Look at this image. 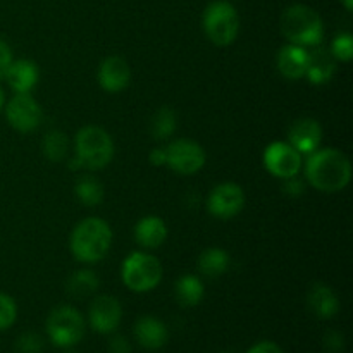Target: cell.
<instances>
[{
    "mask_svg": "<svg viewBox=\"0 0 353 353\" xmlns=\"http://www.w3.org/2000/svg\"><path fill=\"white\" fill-rule=\"evenodd\" d=\"M228 268H230V255L221 248H209L199 259V269L202 274L210 276V278L224 274Z\"/></svg>",
    "mask_w": 353,
    "mask_h": 353,
    "instance_id": "obj_23",
    "label": "cell"
},
{
    "mask_svg": "<svg viewBox=\"0 0 353 353\" xmlns=\"http://www.w3.org/2000/svg\"><path fill=\"white\" fill-rule=\"evenodd\" d=\"M245 207V193L236 183H223L210 192L207 209L214 217L231 219L238 216Z\"/></svg>",
    "mask_w": 353,
    "mask_h": 353,
    "instance_id": "obj_11",
    "label": "cell"
},
{
    "mask_svg": "<svg viewBox=\"0 0 353 353\" xmlns=\"http://www.w3.org/2000/svg\"><path fill=\"white\" fill-rule=\"evenodd\" d=\"M205 164V152L193 140H176L165 148V165L178 174H195Z\"/></svg>",
    "mask_w": 353,
    "mask_h": 353,
    "instance_id": "obj_8",
    "label": "cell"
},
{
    "mask_svg": "<svg viewBox=\"0 0 353 353\" xmlns=\"http://www.w3.org/2000/svg\"><path fill=\"white\" fill-rule=\"evenodd\" d=\"M6 116L10 126L21 133L37 130L41 123V107L30 93H16L6 107Z\"/></svg>",
    "mask_w": 353,
    "mask_h": 353,
    "instance_id": "obj_9",
    "label": "cell"
},
{
    "mask_svg": "<svg viewBox=\"0 0 353 353\" xmlns=\"http://www.w3.org/2000/svg\"><path fill=\"white\" fill-rule=\"evenodd\" d=\"M114 157V141L105 130L85 126L76 134V159L78 168L99 171L110 164Z\"/></svg>",
    "mask_w": 353,
    "mask_h": 353,
    "instance_id": "obj_4",
    "label": "cell"
},
{
    "mask_svg": "<svg viewBox=\"0 0 353 353\" xmlns=\"http://www.w3.org/2000/svg\"><path fill=\"white\" fill-rule=\"evenodd\" d=\"M134 334H137L138 343L147 350H159L168 343V327L157 317L145 316L140 317L134 326Z\"/></svg>",
    "mask_w": 353,
    "mask_h": 353,
    "instance_id": "obj_16",
    "label": "cell"
},
{
    "mask_svg": "<svg viewBox=\"0 0 353 353\" xmlns=\"http://www.w3.org/2000/svg\"><path fill=\"white\" fill-rule=\"evenodd\" d=\"M112 245V230L99 217L83 219L72 230L71 252L78 261L93 264L102 261Z\"/></svg>",
    "mask_w": 353,
    "mask_h": 353,
    "instance_id": "obj_2",
    "label": "cell"
},
{
    "mask_svg": "<svg viewBox=\"0 0 353 353\" xmlns=\"http://www.w3.org/2000/svg\"><path fill=\"white\" fill-rule=\"evenodd\" d=\"M16 347L19 353H40L43 350V340L37 333H24L17 338Z\"/></svg>",
    "mask_w": 353,
    "mask_h": 353,
    "instance_id": "obj_29",
    "label": "cell"
},
{
    "mask_svg": "<svg viewBox=\"0 0 353 353\" xmlns=\"http://www.w3.org/2000/svg\"><path fill=\"white\" fill-rule=\"evenodd\" d=\"M307 302H309L310 310L319 319H331L340 310V300L327 285H314L307 296Z\"/></svg>",
    "mask_w": 353,
    "mask_h": 353,
    "instance_id": "obj_19",
    "label": "cell"
},
{
    "mask_svg": "<svg viewBox=\"0 0 353 353\" xmlns=\"http://www.w3.org/2000/svg\"><path fill=\"white\" fill-rule=\"evenodd\" d=\"M264 165L272 176L281 179L293 178L302 168V154L285 141H274L264 152Z\"/></svg>",
    "mask_w": 353,
    "mask_h": 353,
    "instance_id": "obj_10",
    "label": "cell"
},
{
    "mask_svg": "<svg viewBox=\"0 0 353 353\" xmlns=\"http://www.w3.org/2000/svg\"><path fill=\"white\" fill-rule=\"evenodd\" d=\"M90 324L97 333L109 334L119 327L123 317V307L119 300L110 295L97 296L90 305Z\"/></svg>",
    "mask_w": 353,
    "mask_h": 353,
    "instance_id": "obj_12",
    "label": "cell"
},
{
    "mask_svg": "<svg viewBox=\"0 0 353 353\" xmlns=\"http://www.w3.org/2000/svg\"><path fill=\"white\" fill-rule=\"evenodd\" d=\"M207 38L219 47H228L240 33V16L226 0H217L207 6L202 17Z\"/></svg>",
    "mask_w": 353,
    "mask_h": 353,
    "instance_id": "obj_5",
    "label": "cell"
},
{
    "mask_svg": "<svg viewBox=\"0 0 353 353\" xmlns=\"http://www.w3.org/2000/svg\"><path fill=\"white\" fill-rule=\"evenodd\" d=\"M336 72V59L326 48H314L309 52V64L305 76L314 85H324L331 81Z\"/></svg>",
    "mask_w": 353,
    "mask_h": 353,
    "instance_id": "obj_17",
    "label": "cell"
},
{
    "mask_svg": "<svg viewBox=\"0 0 353 353\" xmlns=\"http://www.w3.org/2000/svg\"><path fill=\"white\" fill-rule=\"evenodd\" d=\"M150 162L154 165H165V148H154L150 152Z\"/></svg>",
    "mask_w": 353,
    "mask_h": 353,
    "instance_id": "obj_35",
    "label": "cell"
},
{
    "mask_svg": "<svg viewBox=\"0 0 353 353\" xmlns=\"http://www.w3.org/2000/svg\"><path fill=\"white\" fill-rule=\"evenodd\" d=\"M3 105H6V95H3L2 88H0V110H2Z\"/></svg>",
    "mask_w": 353,
    "mask_h": 353,
    "instance_id": "obj_37",
    "label": "cell"
},
{
    "mask_svg": "<svg viewBox=\"0 0 353 353\" xmlns=\"http://www.w3.org/2000/svg\"><path fill=\"white\" fill-rule=\"evenodd\" d=\"M176 124H178L176 114L169 107H162L152 117L150 131L155 140H165L176 131Z\"/></svg>",
    "mask_w": 353,
    "mask_h": 353,
    "instance_id": "obj_25",
    "label": "cell"
},
{
    "mask_svg": "<svg viewBox=\"0 0 353 353\" xmlns=\"http://www.w3.org/2000/svg\"><path fill=\"white\" fill-rule=\"evenodd\" d=\"M176 299L179 305L183 307H195L202 302L203 299V285L196 276L186 274L178 279L176 283Z\"/></svg>",
    "mask_w": 353,
    "mask_h": 353,
    "instance_id": "obj_21",
    "label": "cell"
},
{
    "mask_svg": "<svg viewBox=\"0 0 353 353\" xmlns=\"http://www.w3.org/2000/svg\"><path fill=\"white\" fill-rule=\"evenodd\" d=\"M303 190H305V186H303V183L300 181V179H295V176L286 179V185H285L286 193H290V195H293V196H299V195H302Z\"/></svg>",
    "mask_w": 353,
    "mask_h": 353,
    "instance_id": "obj_34",
    "label": "cell"
},
{
    "mask_svg": "<svg viewBox=\"0 0 353 353\" xmlns=\"http://www.w3.org/2000/svg\"><path fill=\"white\" fill-rule=\"evenodd\" d=\"M290 145L300 154L310 155L319 148L321 140H323V128L316 119H300L290 128L288 133Z\"/></svg>",
    "mask_w": 353,
    "mask_h": 353,
    "instance_id": "obj_13",
    "label": "cell"
},
{
    "mask_svg": "<svg viewBox=\"0 0 353 353\" xmlns=\"http://www.w3.org/2000/svg\"><path fill=\"white\" fill-rule=\"evenodd\" d=\"M281 31L290 43L299 47H317L324 38L323 19L309 6L295 3L281 17Z\"/></svg>",
    "mask_w": 353,
    "mask_h": 353,
    "instance_id": "obj_3",
    "label": "cell"
},
{
    "mask_svg": "<svg viewBox=\"0 0 353 353\" xmlns=\"http://www.w3.org/2000/svg\"><path fill=\"white\" fill-rule=\"evenodd\" d=\"M17 317L16 302L6 293H0V331L7 330L14 324Z\"/></svg>",
    "mask_w": 353,
    "mask_h": 353,
    "instance_id": "obj_28",
    "label": "cell"
},
{
    "mask_svg": "<svg viewBox=\"0 0 353 353\" xmlns=\"http://www.w3.org/2000/svg\"><path fill=\"white\" fill-rule=\"evenodd\" d=\"M247 353H283V350L274 341H261V343H255Z\"/></svg>",
    "mask_w": 353,
    "mask_h": 353,
    "instance_id": "obj_32",
    "label": "cell"
},
{
    "mask_svg": "<svg viewBox=\"0 0 353 353\" xmlns=\"http://www.w3.org/2000/svg\"><path fill=\"white\" fill-rule=\"evenodd\" d=\"M110 353H130L131 347L124 336H114L109 343Z\"/></svg>",
    "mask_w": 353,
    "mask_h": 353,
    "instance_id": "obj_33",
    "label": "cell"
},
{
    "mask_svg": "<svg viewBox=\"0 0 353 353\" xmlns=\"http://www.w3.org/2000/svg\"><path fill=\"white\" fill-rule=\"evenodd\" d=\"M3 78L16 93H30L38 83V68L28 59L12 61Z\"/></svg>",
    "mask_w": 353,
    "mask_h": 353,
    "instance_id": "obj_18",
    "label": "cell"
},
{
    "mask_svg": "<svg viewBox=\"0 0 353 353\" xmlns=\"http://www.w3.org/2000/svg\"><path fill=\"white\" fill-rule=\"evenodd\" d=\"M307 64H309V52L305 47H299V45H286L279 50L278 54V69L285 78L300 79L305 76Z\"/></svg>",
    "mask_w": 353,
    "mask_h": 353,
    "instance_id": "obj_15",
    "label": "cell"
},
{
    "mask_svg": "<svg viewBox=\"0 0 353 353\" xmlns=\"http://www.w3.org/2000/svg\"><path fill=\"white\" fill-rule=\"evenodd\" d=\"M134 238L143 248H159L168 238V226L157 216H147L134 228Z\"/></svg>",
    "mask_w": 353,
    "mask_h": 353,
    "instance_id": "obj_20",
    "label": "cell"
},
{
    "mask_svg": "<svg viewBox=\"0 0 353 353\" xmlns=\"http://www.w3.org/2000/svg\"><path fill=\"white\" fill-rule=\"evenodd\" d=\"M47 334L55 347L69 348L85 336V319L74 307L61 305L48 316Z\"/></svg>",
    "mask_w": 353,
    "mask_h": 353,
    "instance_id": "obj_7",
    "label": "cell"
},
{
    "mask_svg": "<svg viewBox=\"0 0 353 353\" xmlns=\"http://www.w3.org/2000/svg\"><path fill=\"white\" fill-rule=\"evenodd\" d=\"M305 176L319 192H341L352 179V165L343 152L336 148H317L307 161Z\"/></svg>",
    "mask_w": 353,
    "mask_h": 353,
    "instance_id": "obj_1",
    "label": "cell"
},
{
    "mask_svg": "<svg viewBox=\"0 0 353 353\" xmlns=\"http://www.w3.org/2000/svg\"><path fill=\"white\" fill-rule=\"evenodd\" d=\"M41 147H43V154L48 161L61 162L65 157V154H68L69 143L68 138H65V134L62 131L54 130L45 134Z\"/></svg>",
    "mask_w": 353,
    "mask_h": 353,
    "instance_id": "obj_26",
    "label": "cell"
},
{
    "mask_svg": "<svg viewBox=\"0 0 353 353\" xmlns=\"http://www.w3.org/2000/svg\"><path fill=\"white\" fill-rule=\"evenodd\" d=\"M131 81V68L123 57H109L100 64L99 83L109 93L123 92Z\"/></svg>",
    "mask_w": 353,
    "mask_h": 353,
    "instance_id": "obj_14",
    "label": "cell"
},
{
    "mask_svg": "<svg viewBox=\"0 0 353 353\" xmlns=\"http://www.w3.org/2000/svg\"><path fill=\"white\" fill-rule=\"evenodd\" d=\"M74 192L76 196L81 200V203H85V205L88 207L99 205L103 200L102 183L97 178H93V176H81V178L76 181Z\"/></svg>",
    "mask_w": 353,
    "mask_h": 353,
    "instance_id": "obj_24",
    "label": "cell"
},
{
    "mask_svg": "<svg viewBox=\"0 0 353 353\" xmlns=\"http://www.w3.org/2000/svg\"><path fill=\"white\" fill-rule=\"evenodd\" d=\"M10 64H12V52H10L9 45L6 41L0 40V79L6 76Z\"/></svg>",
    "mask_w": 353,
    "mask_h": 353,
    "instance_id": "obj_31",
    "label": "cell"
},
{
    "mask_svg": "<svg viewBox=\"0 0 353 353\" xmlns=\"http://www.w3.org/2000/svg\"><path fill=\"white\" fill-rule=\"evenodd\" d=\"M341 2H343L345 9H347V10H352L353 9V0H341Z\"/></svg>",
    "mask_w": 353,
    "mask_h": 353,
    "instance_id": "obj_36",
    "label": "cell"
},
{
    "mask_svg": "<svg viewBox=\"0 0 353 353\" xmlns=\"http://www.w3.org/2000/svg\"><path fill=\"white\" fill-rule=\"evenodd\" d=\"M331 54L338 61L348 62L353 57V38L350 33H341L331 43Z\"/></svg>",
    "mask_w": 353,
    "mask_h": 353,
    "instance_id": "obj_27",
    "label": "cell"
},
{
    "mask_svg": "<svg viewBox=\"0 0 353 353\" xmlns=\"http://www.w3.org/2000/svg\"><path fill=\"white\" fill-rule=\"evenodd\" d=\"M161 279L162 265L154 255L133 252L123 262V281L131 292H150L161 283Z\"/></svg>",
    "mask_w": 353,
    "mask_h": 353,
    "instance_id": "obj_6",
    "label": "cell"
},
{
    "mask_svg": "<svg viewBox=\"0 0 353 353\" xmlns=\"http://www.w3.org/2000/svg\"><path fill=\"white\" fill-rule=\"evenodd\" d=\"M99 285L100 281L99 278H97L95 272L83 269V271H76L74 274L68 279L65 290H68L69 295L74 296V299H86V296H90L92 293H95L97 290H99Z\"/></svg>",
    "mask_w": 353,
    "mask_h": 353,
    "instance_id": "obj_22",
    "label": "cell"
},
{
    "mask_svg": "<svg viewBox=\"0 0 353 353\" xmlns=\"http://www.w3.org/2000/svg\"><path fill=\"white\" fill-rule=\"evenodd\" d=\"M324 347H326L327 352L331 353H338L343 350L345 347V340L341 336V333H336V331H331L324 336Z\"/></svg>",
    "mask_w": 353,
    "mask_h": 353,
    "instance_id": "obj_30",
    "label": "cell"
}]
</instances>
